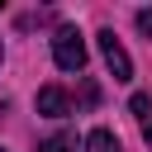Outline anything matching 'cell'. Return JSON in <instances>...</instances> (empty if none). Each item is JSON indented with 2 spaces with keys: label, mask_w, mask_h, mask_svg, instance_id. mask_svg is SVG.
Instances as JSON below:
<instances>
[{
  "label": "cell",
  "mask_w": 152,
  "mask_h": 152,
  "mask_svg": "<svg viewBox=\"0 0 152 152\" xmlns=\"http://www.w3.org/2000/svg\"><path fill=\"white\" fill-rule=\"evenodd\" d=\"M38 114H48V119H62V114H71V100H66V90H62V86H43V90H38Z\"/></svg>",
  "instance_id": "cell-3"
},
{
  "label": "cell",
  "mask_w": 152,
  "mask_h": 152,
  "mask_svg": "<svg viewBox=\"0 0 152 152\" xmlns=\"http://www.w3.org/2000/svg\"><path fill=\"white\" fill-rule=\"evenodd\" d=\"M138 28H142V33L152 38V10H138Z\"/></svg>",
  "instance_id": "cell-7"
},
{
  "label": "cell",
  "mask_w": 152,
  "mask_h": 152,
  "mask_svg": "<svg viewBox=\"0 0 152 152\" xmlns=\"http://www.w3.org/2000/svg\"><path fill=\"white\" fill-rule=\"evenodd\" d=\"M86 152H119V138L109 128H90L86 133Z\"/></svg>",
  "instance_id": "cell-4"
},
{
  "label": "cell",
  "mask_w": 152,
  "mask_h": 152,
  "mask_svg": "<svg viewBox=\"0 0 152 152\" xmlns=\"http://www.w3.org/2000/svg\"><path fill=\"white\" fill-rule=\"evenodd\" d=\"M0 152H5V147H0Z\"/></svg>",
  "instance_id": "cell-10"
},
{
  "label": "cell",
  "mask_w": 152,
  "mask_h": 152,
  "mask_svg": "<svg viewBox=\"0 0 152 152\" xmlns=\"http://www.w3.org/2000/svg\"><path fill=\"white\" fill-rule=\"evenodd\" d=\"M95 43H100V57H104L109 76H114V81H133V62H128L124 43L114 38V28H100V33H95Z\"/></svg>",
  "instance_id": "cell-2"
},
{
  "label": "cell",
  "mask_w": 152,
  "mask_h": 152,
  "mask_svg": "<svg viewBox=\"0 0 152 152\" xmlns=\"http://www.w3.org/2000/svg\"><path fill=\"white\" fill-rule=\"evenodd\" d=\"M52 62H57L62 71H81V66H86V38H81L71 24H62V28L52 33Z\"/></svg>",
  "instance_id": "cell-1"
},
{
  "label": "cell",
  "mask_w": 152,
  "mask_h": 152,
  "mask_svg": "<svg viewBox=\"0 0 152 152\" xmlns=\"http://www.w3.org/2000/svg\"><path fill=\"white\" fill-rule=\"evenodd\" d=\"M128 109H133L138 119H147V114H152V95H133V100H128Z\"/></svg>",
  "instance_id": "cell-6"
},
{
  "label": "cell",
  "mask_w": 152,
  "mask_h": 152,
  "mask_svg": "<svg viewBox=\"0 0 152 152\" xmlns=\"http://www.w3.org/2000/svg\"><path fill=\"white\" fill-rule=\"evenodd\" d=\"M138 128H142V138L152 142V114H147V119H138Z\"/></svg>",
  "instance_id": "cell-8"
},
{
  "label": "cell",
  "mask_w": 152,
  "mask_h": 152,
  "mask_svg": "<svg viewBox=\"0 0 152 152\" xmlns=\"http://www.w3.org/2000/svg\"><path fill=\"white\" fill-rule=\"evenodd\" d=\"M71 147H76V138H71V133H52V138L43 142V152H71Z\"/></svg>",
  "instance_id": "cell-5"
},
{
  "label": "cell",
  "mask_w": 152,
  "mask_h": 152,
  "mask_svg": "<svg viewBox=\"0 0 152 152\" xmlns=\"http://www.w3.org/2000/svg\"><path fill=\"white\" fill-rule=\"evenodd\" d=\"M0 57H5V48H0Z\"/></svg>",
  "instance_id": "cell-9"
}]
</instances>
